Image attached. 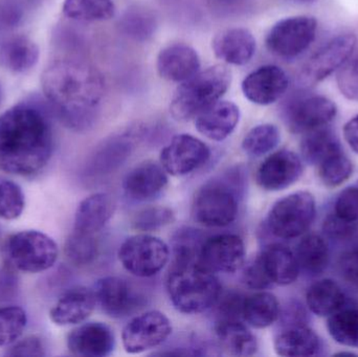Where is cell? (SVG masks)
<instances>
[{
    "label": "cell",
    "mask_w": 358,
    "mask_h": 357,
    "mask_svg": "<svg viewBox=\"0 0 358 357\" xmlns=\"http://www.w3.org/2000/svg\"><path fill=\"white\" fill-rule=\"evenodd\" d=\"M54 151V132L46 113L20 103L0 115V170L31 176L44 169Z\"/></svg>",
    "instance_id": "obj_1"
},
{
    "label": "cell",
    "mask_w": 358,
    "mask_h": 357,
    "mask_svg": "<svg viewBox=\"0 0 358 357\" xmlns=\"http://www.w3.org/2000/svg\"><path fill=\"white\" fill-rule=\"evenodd\" d=\"M41 84L46 100L65 126L82 130L92 123L102 96L96 71L73 61H55L44 69Z\"/></svg>",
    "instance_id": "obj_2"
},
{
    "label": "cell",
    "mask_w": 358,
    "mask_h": 357,
    "mask_svg": "<svg viewBox=\"0 0 358 357\" xmlns=\"http://www.w3.org/2000/svg\"><path fill=\"white\" fill-rule=\"evenodd\" d=\"M172 305L181 314H198L215 307L221 285L199 260L174 259L166 281Z\"/></svg>",
    "instance_id": "obj_3"
},
{
    "label": "cell",
    "mask_w": 358,
    "mask_h": 357,
    "mask_svg": "<svg viewBox=\"0 0 358 357\" xmlns=\"http://www.w3.org/2000/svg\"><path fill=\"white\" fill-rule=\"evenodd\" d=\"M231 83V73L223 65H214L182 82L171 101L170 111L174 119H194L204 109L218 102Z\"/></svg>",
    "instance_id": "obj_4"
},
{
    "label": "cell",
    "mask_w": 358,
    "mask_h": 357,
    "mask_svg": "<svg viewBox=\"0 0 358 357\" xmlns=\"http://www.w3.org/2000/svg\"><path fill=\"white\" fill-rule=\"evenodd\" d=\"M238 174L215 178L198 189L192 203L194 221L206 228H224L235 221L239 212Z\"/></svg>",
    "instance_id": "obj_5"
},
{
    "label": "cell",
    "mask_w": 358,
    "mask_h": 357,
    "mask_svg": "<svg viewBox=\"0 0 358 357\" xmlns=\"http://www.w3.org/2000/svg\"><path fill=\"white\" fill-rule=\"evenodd\" d=\"M54 239L39 231H22L4 243L6 263L19 272L38 274L50 270L58 259Z\"/></svg>",
    "instance_id": "obj_6"
},
{
    "label": "cell",
    "mask_w": 358,
    "mask_h": 357,
    "mask_svg": "<svg viewBox=\"0 0 358 357\" xmlns=\"http://www.w3.org/2000/svg\"><path fill=\"white\" fill-rule=\"evenodd\" d=\"M315 213V199L311 193H292L273 205L267 215V228L278 238H298L310 228Z\"/></svg>",
    "instance_id": "obj_7"
},
{
    "label": "cell",
    "mask_w": 358,
    "mask_h": 357,
    "mask_svg": "<svg viewBox=\"0 0 358 357\" xmlns=\"http://www.w3.org/2000/svg\"><path fill=\"white\" fill-rule=\"evenodd\" d=\"M169 245L159 237L142 233L126 239L119 249L123 268L138 278H151L162 272L170 261Z\"/></svg>",
    "instance_id": "obj_8"
},
{
    "label": "cell",
    "mask_w": 358,
    "mask_h": 357,
    "mask_svg": "<svg viewBox=\"0 0 358 357\" xmlns=\"http://www.w3.org/2000/svg\"><path fill=\"white\" fill-rule=\"evenodd\" d=\"M338 115V107L320 94H296L286 102L284 121L294 133L306 134L325 128Z\"/></svg>",
    "instance_id": "obj_9"
},
{
    "label": "cell",
    "mask_w": 358,
    "mask_h": 357,
    "mask_svg": "<svg viewBox=\"0 0 358 357\" xmlns=\"http://www.w3.org/2000/svg\"><path fill=\"white\" fill-rule=\"evenodd\" d=\"M317 29V21L313 17H288L271 27L265 43L269 52L280 58H296L315 41Z\"/></svg>",
    "instance_id": "obj_10"
},
{
    "label": "cell",
    "mask_w": 358,
    "mask_h": 357,
    "mask_svg": "<svg viewBox=\"0 0 358 357\" xmlns=\"http://www.w3.org/2000/svg\"><path fill=\"white\" fill-rule=\"evenodd\" d=\"M172 333L169 318L157 310L134 316L124 327L122 343L129 354H141L163 345Z\"/></svg>",
    "instance_id": "obj_11"
},
{
    "label": "cell",
    "mask_w": 358,
    "mask_h": 357,
    "mask_svg": "<svg viewBox=\"0 0 358 357\" xmlns=\"http://www.w3.org/2000/svg\"><path fill=\"white\" fill-rule=\"evenodd\" d=\"M357 39L353 34H343L317 50L303 67L300 83L313 87L338 71L355 52Z\"/></svg>",
    "instance_id": "obj_12"
},
{
    "label": "cell",
    "mask_w": 358,
    "mask_h": 357,
    "mask_svg": "<svg viewBox=\"0 0 358 357\" xmlns=\"http://www.w3.org/2000/svg\"><path fill=\"white\" fill-rule=\"evenodd\" d=\"M210 149L191 134H178L162 149L159 163L169 175L187 176L208 163Z\"/></svg>",
    "instance_id": "obj_13"
},
{
    "label": "cell",
    "mask_w": 358,
    "mask_h": 357,
    "mask_svg": "<svg viewBox=\"0 0 358 357\" xmlns=\"http://www.w3.org/2000/svg\"><path fill=\"white\" fill-rule=\"evenodd\" d=\"M246 249L241 237L236 234L215 235L204 239L199 261L210 272L233 274L243 268Z\"/></svg>",
    "instance_id": "obj_14"
},
{
    "label": "cell",
    "mask_w": 358,
    "mask_h": 357,
    "mask_svg": "<svg viewBox=\"0 0 358 357\" xmlns=\"http://www.w3.org/2000/svg\"><path fill=\"white\" fill-rule=\"evenodd\" d=\"M96 304L101 309L115 319L131 316L143 304V297L131 283L121 277L100 279L94 285Z\"/></svg>",
    "instance_id": "obj_15"
},
{
    "label": "cell",
    "mask_w": 358,
    "mask_h": 357,
    "mask_svg": "<svg viewBox=\"0 0 358 357\" xmlns=\"http://www.w3.org/2000/svg\"><path fill=\"white\" fill-rule=\"evenodd\" d=\"M302 173L303 163L299 155L282 149L262 161L257 170L256 182L263 190L277 192L289 188Z\"/></svg>",
    "instance_id": "obj_16"
},
{
    "label": "cell",
    "mask_w": 358,
    "mask_h": 357,
    "mask_svg": "<svg viewBox=\"0 0 358 357\" xmlns=\"http://www.w3.org/2000/svg\"><path fill=\"white\" fill-rule=\"evenodd\" d=\"M244 96L254 104L267 106L279 101L289 87L287 73L277 65H264L242 82Z\"/></svg>",
    "instance_id": "obj_17"
},
{
    "label": "cell",
    "mask_w": 358,
    "mask_h": 357,
    "mask_svg": "<svg viewBox=\"0 0 358 357\" xmlns=\"http://www.w3.org/2000/svg\"><path fill=\"white\" fill-rule=\"evenodd\" d=\"M169 174L161 163L143 161L132 168L123 180V190L130 201L148 203L163 194L167 188Z\"/></svg>",
    "instance_id": "obj_18"
},
{
    "label": "cell",
    "mask_w": 358,
    "mask_h": 357,
    "mask_svg": "<svg viewBox=\"0 0 358 357\" xmlns=\"http://www.w3.org/2000/svg\"><path fill=\"white\" fill-rule=\"evenodd\" d=\"M115 347V333L104 323H84L67 337V348L76 356L106 357L113 354Z\"/></svg>",
    "instance_id": "obj_19"
},
{
    "label": "cell",
    "mask_w": 358,
    "mask_h": 357,
    "mask_svg": "<svg viewBox=\"0 0 358 357\" xmlns=\"http://www.w3.org/2000/svg\"><path fill=\"white\" fill-rule=\"evenodd\" d=\"M96 305L94 289L73 287L59 298L50 309V318L58 326L82 324L92 316Z\"/></svg>",
    "instance_id": "obj_20"
},
{
    "label": "cell",
    "mask_w": 358,
    "mask_h": 357,
    "mask_svg": "<svg viewBox=\"0 0 358 357\" xmlns=\"http://www.w3.org/2000/svg\"><path fill=\"white\" fill-rule=\"evenodd\" d=\"M239 121V107L235 103L219 100L200 112L194 119V124L204 138L222 142L235 131Z\"/></svg>",
    "instance_id": "obj_21"
},
{
    "label": "cell",
    "mask_w": 358,
    "mask_h": 357,
    "mask_svg": "<svg viewBox=\"0 0 358 357\" xmlns=\"http://www.w3.org/2000/svg\"><path fill=\"white\" fill-rule=\"evenodd\" d=\"M157 66L163 79L182 83L200 71L201 63L193 48L185 43H174L159 52Z\"/></svg>",
    "instance_id": "obj_22"
},
{
    "label": "cell",
    "mask_w": 358,
    "mask_h": 357,
    "mask_svg": "<svg viewBox=\"0 0 358 357\" xmlns=\"http://www.w3.org/2000/svg\"><path fill=\"white\" fill-rule=\"evenodd\" d=\"M259 263L271 285L292 284L300 275V265L296 254L285 245L273 243L257 256Z\"/></svg>",
    "instance_id": "obj_23"
},
{
    "label": "cell",
    "mask_w": 358,
    "mask_h": 357,
    "mask_svg": "<svg viewBox=\"0 0 358 357\" xmlns=\"http://www.w3.org/2000/svg\"><path fill=\"white\" fill-rule=\"evenodd\" d=\"M213 50L217 58L227 64H248L256 52V39L248 29L233 27L223 29L215 36L212 42Z\"/></svg>",
    "instance_id": "obj_24"
},
{
    "label": "cell",
    "mask_w": 358,
    "mask_h": 357,
    "mask_svg": "<svg viewBox=\"0 0 358 357\" xmlns=\"http://www.w3.org/2000/svg\"><path fill=\"white\" fill-rule=\"evenodd\" d=\"M115 211L113 197L108 193L90 195L80 203L76 211L73 231L83 234L96 235L100 232Z\"/></svg>",
    "instance_id": "obj_25"
},
{
    "label": "cell",
    "mask_w": 358,
    "mask_h": 357,
    "mask_svg": "<svg viewBox=\"0 0 358 357\" xmlns=\"http://www.w3.org/2000/svg\"><path fill=\"white\" fill-rule=\"evenodd\" d=\"M275 351L285 357H308L320 354L323 344L319 335L303 324L287 325L275 339Z\"/></svg>",
    "instance_id": "obj_26"
},
{
    "label": "cell",
    "mask_w": 358,
    "mask_h": 357,
    "mask_svg": "<svg viewBox=\"0 0 358 357\" xmlns=\"http://www.w3.org/2000/svg\"><path fill=\"white\" fill-rule=\"evenodd\" d=\"M215 335L221 349L229 356H252L258 352L259 344L256 335L242 321H217Z\"/></svg>",
    "instance_id": "obj_27"
},
{
    "label": "cell",
    "mask_w": 358,
    "mask_h": 357,
    "mask_svg": "<svg viewBox=\"0 0 358 357\" xmlns=\"http://www.w3.org/2000/svg\"><path fill=\"white\" fill-rule=\"evenodd\" d=\"M280 316L281 306L273 293L259 291L244 297L241 319L250 328H267L275 324Z\"/></svg>",
    "instance_id": "obj_28"
},
{
    "label": "cell",
    "mask_w": 358,
    "mask_h": 357,
    "mask_svg": "<svg viewBox=\"0 0 358 357\" xmlns=\"http://www.w3.org/2000/svg\"><path fill=\"white\" fill-rule=\"evenodd\" d=\"M39 54L37 44L27 36H13L0 44V65L13 73H27L33 68Z\"/></svg>",
    "instance_id": "obj_29"
},
{
    "label": "cell",
    "mask_w": 358,
    "mask_h": 357,
    "mask_svg": "<svg viewBox=\"0 0 358 357\" xmlns=\"http://www.w3.org/2000/svg\"><path fill=\"white\" fill-rule=\"evenodd\" d=\"M306 302L313 314L319 316H330L344 307L346 296L338 283L330 279H324L309 287Z\"/></svg>",
    "instance_id": "obj_30"
},
{
    "label": "cell",
    "mask_w": 358,
    "mask_h": 357,
    "mask_svg": "<svg viewBox=\"0 0 358 357\" xmlns=\"http://www.w3.org/2000/svg\"><path fill=\"white\" fill-rule=\"evenodd\" d=\"M131 150V142L124 136L105 143L92 156L90 166V173L92 175H103L115 171L128 159Z\"/></svg>",
    "instance_id": "obj_31"
},
{
    "label": "cell",
    "mask_w": 358,
    "mask_h": 357,
    "mask_svg": "<svg viewBox=\"0 0 358 357\" xmlns=\"http://www.w3.org/2000/svg\"><path fill=\"white\" fill-rule=\"evenodd\" d=\"M301 151L307 163L317 166L331 155L343 151V147L334 132L322 128L305 134Z\"/></svg>",
    "instance_id": "obj_32"
},
{
    "label": "cell",
    "mask_w": 358,
    "mask_h": 357,
    "mask_svg": "<svg viewBox=\"0 0 358 357\" xmlns=\"http://www.w3.org/2000/svg\"><path fill=\"white\" fill-rule=\"evenodd\" d=\"M296 257L301 270L307 274L320 275L327 268L329 249L322 237L308 235L299 242Z\"/></svg>",
    "instance_id": "obj_33"
},
{
    "label": "cell",
    "mask_w": 358,
    "mask_h": 357,
    "mask_svg": "<svg viewBox=\"0 0 358 357\" xmlns=\"http://www.w3.org/2000/svg\"><path fill=\"white\" fill-rule=\"evenodd\" d=\"M63 13L78 21H104L115 14L113 0H64Z\"/></svg>",
    "instance_id": "obj_34"
},
{
    "label": "cell",
    "mask_w": 358,
    "mask_h": 357,
    "mask_svg": "<svg viewBox=\"0 0 358 357\" xmlns=\"http://www.w3.org/2000/svg\"><path fill=\"white\" fill-rule=\"evenodd\" d=\"M327 328L336 343L358 348V308H341L328 316Z\"/></svg>",
    "instance_id": "obj_35"
},
{
    "label": "cell",
    "mask_w": 358,
    "mask_h": 357,
    "mask_svg": "<svg viewBox=\"0 0 358 357\" xmlns=\"http://www.w3.org/2000/svg\"><path fill=\"white\" fill-rule=\"evenodd\" d=\"M281 140L279 128L273 124L255 126L244 136L242 150L252 157H261L271 152Z\"/></svg>",
    "instance_id": "obj_36"
},
{
    "label": "cell",
    "mask_w": 358,
    "mask_h": 357,
    "mask_svg": "<svg viewBox=\"0 0 358 357\" xmlns=\"http://www.w3.org/2000/svg\"><path fill=\"white\" fill-rule=\"evenodd\" d=\"M67 259L77 266L92 264L99 255V245L94 235L83 234L73 231L65 242Z\"/></svg>",
    "instance_id": "obj_37"
},
{
    "label": "cell",
    "mask_w": 358,
    "mask_h": 357,
    "mask_svg": "<svg viewBox=\"0 0 358 357\" xmlns=\"http://www.w3.org/2000/svg\"><path fill=\"white\" fill-rule=\"evenodd\" d=\"M317 167L320 180L330 188L341 186L353 173L352 161L347 157L344 150L328 157Z\"/></svg>",
    "instance_id": "obj_38"
},
{
    "label": "cell",
    "mask_w": 358,
    "mask_h": 357,
    "mask_svg": "<svg viewBox=\"0 0 358 357\" xmlns=\"http://www.w3.org/2000/svg\"><path fill=\"white\" fill-rule=\"evenodd\" d=\"M27 324L24 310L19 306L0 307V347H8L20 339Z\"/></svg>",
    "instance_id": "obj_39"
},
{
    "label": "cell",
    "mask_w": 358,
    "mask_h": 357,
    "mask_svg": "<svg viewBox=\"0 0 358 357\" xmlns=\"http://www.w3.org/2000/svg\"><path fill=\"white\" fill-rule=\"evenodd\" d=\"M24 207V194L20 186L0 176V219H17L20 217Z\"/></svg>",
    "instance_id": "obj_40"
},
{
    "label": "cell",
    "mask_w": 358,
    "mask_h": 357,
    "mask_svg": "<svg viewBox=\"0 0 358 357\" xmlns=\"http://www.w3.org/2000/svg\"><path fill=\"white\" fill-rule=\"evenodd\" d=\"M176 219L173 211L167 207H150L134 216L132 226L143 233L155 232L169 226Z\"/></svg>",
    "instance_id": "obj_41"
},
{
    "label": "cell",
    "mask_w": 358,
    "mask_h": 357,
    "mask_svg": "<svg viewBox=\"0 0 358 357\" xmlns=\"http://www.w3.org/2000/svg\"><path fill=\"white\" fill-rule=\"evenodd\" d=\"M336 82L345 98L358 102V52L338 69Z\"/></svg>",
    "instance_id": "obj_42"
},
{
    "label": "cell",
    "mask_w": 358,
    "mask_h": 357,
    "mask_svg": "<svg viewBox=\"0 0 358 357\" xmlns=\"http://www.w3.org/2000/svg\"><path fill=\"white\" fill-rule=\"evenodd\" d=\"M334 214L345 221L358 224V188H347L338 195L334 205Z\"/></svg>",
    "instance_id": "obj_43"
},
{
    "label": "cell",
    "mask_w": 358,
    "mask_h": 357,
    "mask_svg": "<svg viewBox=\"0 0 358 357\" xmlns=\"http://www.w3.org/2000/svg\"><path fill=\"white\" fill-rule=\"evenodd\" d=\"M4 356L10 357H42L46 356L45 343L37 335H29L6 347Z\"/></svg>",
    "instance_id": "obj_44"
},
{
    "label": "cell",
    "mask_w": 358,
    "mask_h": 357,
    "mask_svg": "<svg viewBox=\"0 0 358 357\" xmlns=\"http://www.w3.org/2000/svg\"><path fill=\"white\" fill-rule=\"evenodd\" d=\"M245 296L240 293H231L222 295L221 293L216 305L218 307V320H238L242 321V304Z\"/></svg>",
    "instance_id": "obj_45"
},
{
    "label": "cell",
    "mask_w": 358,
    "mask_h": 357,
    "mask_svg": "<svg viewBox=\"0 0 358 357\" xmlns=\"http://www.w3.org/2000/svg\"><path fill=\"white\" fill-rule=\"evenodd\" d=\"M358 224H351L338 217L336 214H330L324 222V232L332 239L345 240L350 238L357 232Z\"/></svg>",
    "instance_id": "obj_46"
},
{
    "label": "cell",
    "mask_w": 358,
    "mask_h": 357,
    "mask_svg": "<svg viewBox=\"0 0 358 357\" xmlns=\"http://www.w3.org/2000/svg\"><path fill=\"white\" fill-rule=\"evenodd\" d=\"M15 270L6 263L0 268V302H10L17 297L19 281Z\"/></svg>",
    "instance_id": "obj_47"
},
{
    "label": "cell",
    "mask_w": 358,
    "mask_h": 357,
    "mask_svg": "<svg viewBox=\"0 0 358 357\" xmlns=\"http://www.w3.org/2000/svg\"><path fill=\"white\" fill-rule=\"evenodd\" d=\"M243 281L245 285L255 291H265L273 286L265 276L257 257L250 263L243 265Z\"/></svg>",
    "instance_id": "obj_48"
},
{
    "label": "cell",
    "mask_w": 358,
    "mask_h": 357,
    "mask_svg": "<svg viewBox=\"0 0 358 357\" xmlns=\"http://www.w3.org/2000/svg\"><path fill=\"white\" fill-rule=\"evenodd\" d=\"M340 266L345 278L358 286V237L350 249L343 254Z\"/></svg>",
    "instance_id": "obj_49"
},
{
    "label": "cell",
    "mask_w": 358,
    "mask_h": 357,
    "mask_svg": "<svg viewBox=\"0 0 358 357\" xmlns=\"http://www.w3.org/2000/svg\"><path fill=\"white\" fill-rule=\"evenodd\" d=\"M213 10L221 15L239 14L248 8V0H206Z\"/></svg>",
    "instance_id": "obj_50"
},
{
    "label": "cell",
    "mask_w": 358,
    "mask_h": 357,
    "mask_svg": "<svg viewBox=\"0 0 358 357\" xmlns=\"http://www.w3.org/2000/svg\"><path fill=\"white\" fill-rule=\"evenodd\" d=\"M344 138L350 148L358 154V115L345 125Z\"/></svg>",
    "instance_id": "obj_51"
},
{
    "label": "cell",
    "mask_w": 358,
    "mask_h": 357,
    "mask_svg": "<svg viewBox=\"0 0 358 357\" xmlns=\"http://www.w3.org/2000/svg\"><path fill=\"white\" fill-rule=\"evenodd\" d=\"M296 2L300 3H311V2L315 1V0H296Z\"/></svg>",
    "instance_id": "obj_52"
}]
</instances>
